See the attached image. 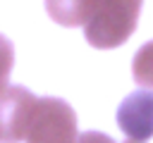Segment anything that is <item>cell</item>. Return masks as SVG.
<instances>
[{
    "instance_id": "5b68a950",
    "label": "cell",
    "mask_w": 153,
    "mask_h": 143,
    "mask_svg": "<svg viewBox=\"0 0 153 143\" xmlns=\"http://www.w3.org/2000/svg\"><path fill=\"white\" fill-rule=\"evenodd\" d=\"M105 0H45V10L60 26H86Z\"/></svg>"
},
{
    "instance_id": "7a4b0ae2",
    "label": "cell",
    "mask_w": 153,
    "mask_h": 143,
    "mask_svg": "<svg viewBox=\"0 0 153 143\" xmlns=\"http://www.w3.org/2000/svg\"><path fill=\"white\" fill-rule=\"evenodd\" d=\"M76 114L60 98H38L31 112L24 141L26 143H74Z\"/></svg>"
},
{
    "instance_id": "9c48e42d",
    "label": "cell",
    "mask_w": 153,
    "mask_h": 143,
    "mask_svg": "<svg viewBox=\"0 0 153 143\" xmlns=\"http://www.w3.org/2000/svg\"><path fill=\"white\" fill-rule=\"evenodd\" d=\"M124 143H143V141H131V138H129V141H124Z\"/></svg>"
},
{
    "instance_id": "6da1fadb",
    "label": "cell",
    "mask_w": 153,
    "mask_h": 143,
    "mask_svg": "<svg viewBox=\"0 0 153 143\" xmlns=\"http://www.w3.org/2000/svg\"><path fill=\"white\" fill-rule=\"evenodd\" d=\"M143 0H105L93 19L84 26L88 45L110 50L122 45L136 29Z\"/></svg>"
},
{
    "instance_id": "8992f818",
    "label": "cell",
    "mask_w": 153,
    "mask_h": 143,
    "mask_svg": "<svg viewBox=\"0 0 153 143\" xmlns=\"http://www.w3.org/2000/svg\"><path fill=\"white\" fill-rule=\"evenodd\" d=\"M131 74L139 86L153 88V41H148L146 45L136 50L134 62H131Z\"/></svg>"
},
{
    "instance_id": "52a82bcc",
    "label": "cell",
    "mask_w": 153,
    "mask_h": 143,
    "mask_svg": "<svg viewBox=\"0 0 153 143\" xmlns=\"http://www.w3.org/2000/svg\"><path fill=\"white\" fill-rule=\"evenodd\" d=\"M12 64H14V48L12 43L0 36V95L7 91L10 86V74H12Z\"/></svg>"
},
{
    "instance_id": "ba28073f",
    "label": "cell",
    "mask_w": 153,
    "mask_h": 143,
    "mask_svg": "<svg viewBox=\"0 0 153 143\" xmlns=\"http://www.w3.org/2000/svg\"><path fill=\"white\" fill-rule=\"evenodd\" d=\"M74 143H115V141L100 131H86V133H79Z\"/></svg>"
},
{
    "instance_id": "277c9868",
    "label": "cell",
    "mask_w": 153,
    "mask_h": 143,
    "mask_svg": "<svg viewBox=\"0 0 153 143\" xmlns=\"http://www.w3.org/2000/svg\"><path fill=\"white\" fill-rule=\"evenodd\" d=\"M117 126L131 141H148L153 136V91H134L117 107Z\"/></svg>"
},
{
    "instance_id": "3957f363",
    "label": "cell",
    "mask_w": 153,
    "mask_h": 143,
    "mask_svg": "<svg viewBox=\"0 0 153 143\" xmlns=\"http://www.w3.org/2000/svg\"><path fill=\"white\" fill-rule=\"evenodd\" d=\"M36 95L22 86H7L0 95V143L24 141L31 112L36 107Z\"/></svg>"
}]
</instances>
